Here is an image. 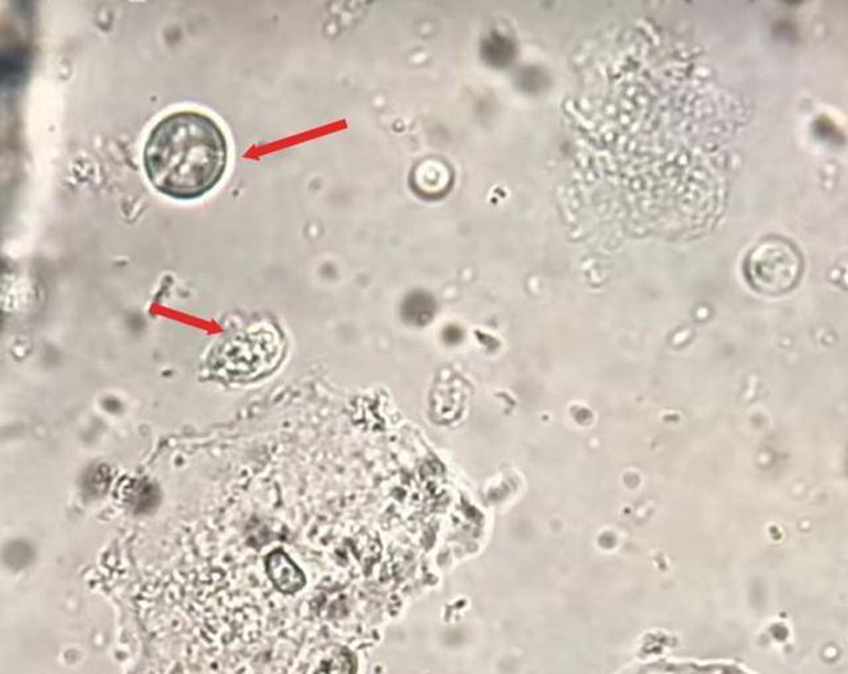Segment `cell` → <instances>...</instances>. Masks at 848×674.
Segmentation results:
<instances>
[{"label":"cell","mask_w":848,"mask_h":674,"mask_svg":"<svg viewBox=\"0 0 848 674\" xmlns=\"http://www.w3.org/2000/svg\"><path fill=\"white\" fill-rule=\"evenodd\" d=\"M227 162L223 130L199 112H175L159 121L144 149L150 183L172 199L202 198L221 182Z\"/></svg>","instance_id":"1"},{"label":"cell","mask_w":848,"mask_h":674,"mask_svg":"<svg viewBox=\"0 0 848 674\" xmlns=\"http://www.w3.org/2000/svg\"><path fill=\"white\" fill-rule=\"evenodd\" d=\"M802 257L784 238H767L749 252L743 273L757 292L782 295L789 292L802 275Z\"/></svg>","instance_id":"2"},{"label":"cell","mask_w":848,"mask_h":674,"mask_svg":"<svg viewBox=\"0 0 848 674\" xmlns=\"http://www.w3.org/2000/svg\"><path fill=\"white\" fill-rule=\"evenodd\" d=\"M268 572L277 588L285 593H293L304 586L303 572L282 553H273L268 558Z\"/></svg>","instance_id":"3"}]
</instances>
